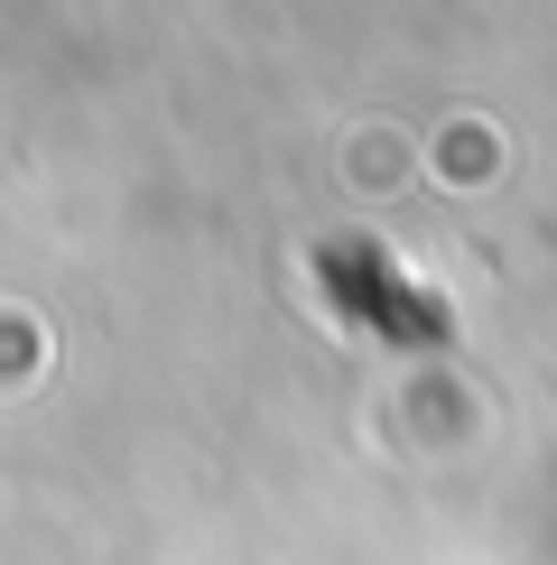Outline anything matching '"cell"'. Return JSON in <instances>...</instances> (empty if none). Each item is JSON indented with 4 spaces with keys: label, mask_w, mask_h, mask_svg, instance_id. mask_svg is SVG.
Wrapping results in <instances>:
<instances>
[{
    "label": "cell",
    "mask_w": 557,
    "mask_h": 565,
    "mask_svg": "<svg viewBox=\"0 0 557 565\" xmlns=\"http://www.w3.org/2000/svg\"><path fill=\"white\" fill-rule=\"evenodd\" d=\"M316 269H325V288H335V306L354 324H371V334H390V343H446V306H428L418 288H400V278L381 269V250L325 242Z\"/></svg>",
    "instance_id": "obj_1"
}]
</instances>
